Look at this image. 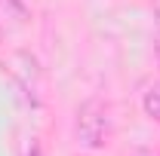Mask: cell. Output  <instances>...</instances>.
Instances as JSON below:
<instances>
[{"label": "cell", "instance_id": "obj_1", "mask_svg": "<svg viewBox=\"0 0 160 156\" xmlns=\"http://www.w3.org/2000/svg\"><path fill=\"white\" fill-rule=\"evenodd\" d=\"M74 138L80 147L86 150H99L108 138V107L102 104L99 98H89L77 107L74 117Z\"/></svg>", "mask_w": 160, "mask_h": 156}, {"label": "cell", "instance_id": "obj_2", "mask_svg": "<svg viewBox=\"0 0 160 156\" xmlns=\"http://www.w3.org/2000/svg\"><path fill=\"white\" fill-rule=\"evenodd\" d=\"M0 9L6 12V19H16L19 25H25L31 19V9H28L25 0H0Z\"/></svg>", "mask_w": 160, "mask_h": 156}, {"label": "cell", "instance_id": "obj_3", "mask_svg": "<svg viewBox=\"0 0 160 156\" xmlns=\"http://www.w3.org/2000/svg\"><path fill=\"white\" fill-rule=\"evenodd\" d=\"M142 107H145V113L160 126V83H157V86H151V89L142 95Z\"/></svg>", "mask_w": 160, "mask_h": 156}, {"label": "cell", "instance_id": "obj_4", "mask_svg": "<svg viewBox=\"0 0 160 156\" xmlns=\"http://www.w3.org/2000/svg\"><path fill=\"white\" fill-rule=\"evenodd\" d=\"M28 156H40V150H37V144H34V147H31V150H28Z\"/></svg>", "mask_w": 160, "mask_h": 156}, {"label": "cell", "instance_id": "obj_5", "mask_svg": "<svg viewBox=\"0 0 160 156\" xmlns=\"http://www.w3.org/2000/svg\"><path fill=\"white\" fill-rule=\"evenodd\" d=\"M154 52H157V61H160V40L154 43Z\"/></svg>", "mask_w": 160, "mask_h": 156}, {"label": "cell", "instance_id": "obj_6", "mask_svg": "<svg viewBox=\"0 0 160 156\" xmlns=\"http://www.w3.org/2000/svg\"><path fill=\"white\" fill-rule=\"evenodd\" d=\"M0 40H3V28H0Z\"/></svg>", "mask_w": 160, "mask_h": 156}]
</instances>
